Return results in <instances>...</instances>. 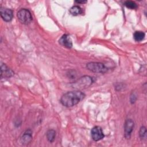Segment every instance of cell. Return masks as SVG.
<instances>
[{
	"mask_svg": "<svg viewBox=\"0 0 147 147\" xmlns=\"http://www.w3.org/2000/svg\"><path fill=\"white\" fill-rule=\"evenodd\" d=\"M85 97V94L79 90L68 91L60 98V103L65 107H71L78 104Z\"/></svg>",
	"mask_w": 147,
	"mask_h": 147,
	"instance_id": "6da1fadb",
	"label": "cell"
},
{
	"mask_svg": "<svg viewBox=\"0 0 147 147\" xmlns=\"http://www.w3.org/2000/svg\"><path fill=\"white\" fill-rule=\"evenodd\" d=\"M93 78L90 76L80 78L72 84V87L76 90H82L88 87L93 83Z\"/></svg>",
	"mask_w": 147,
	"mask_h": 147,
	"instance_id": "7a4b0ae2",
	"label": "cell"
},
{
	"mask_svg": "<svg viewBox=\"0 0 147 147\" xmlns=\"http://www.w3.org/2000/svg\"><path fill=\"white\" fill-rule=\"evenodd\" d=\"M18 20L23 24H29L33 20L30 11L26 9H21L17 13Z\"/></svg>",
	"mask_w": 147,
	"mask_h": 147,
	"instance_id": "3957f363",
	"label": "cell"
},
{
	"mask_svg": "<svg viewBox=\"0 0 147 147\" xmlns=\"http://www.w3.org/2000/svg\"><path fill=\"white\" fill-rule=\"evenodd\" d=\"M86 68L90 71L95 73L103 74L107 71V68L104 64L99 62H90L87 64Z\"/></svg>",
	"mask_w": 147,
	"mask_h": 147,
	"instance_id": "277c9868",
	"label": "cell"
},
{
	"mask_svg": "<svg viewBox=\"0 0 147 147\" xmlns=\"http://www.w3.org/2000/svg\"><path fill=\"white\" fill-rule=\"evenodd\" d=\"M91 134L92 138L95 141H98L103 139L105 137L102 129L98 126H94L91 130Z\"/></svg>",
	"mask_w": 147,
	"mask_h": 147,
	"instance_id": "5b68a950",
	"label": "cell"
},
{
	"mask_svg": "<svg viewBox=\"0 0 147 147\" xmlns=\"http://www.w3.org/2000/svg\"><path fill=\"white\" fill-rule=\"evenodd\" d=\"M134 127V122L131 119H127L126 120L124 126L125 137L126 138L129 139L130 138L131 134Z\"/></svg>",
	"mask_w": 147,
	"mask_h": 147,
	"instance_id": "8992f818",
	"label": "cell"
},
{
	"mask_svg": "<svg viewBox=\"0 0 147 147\" xmlns=\"http://www.w3.org/2000/svg\"><path fill=\"white\" fill-rule=\"evenodd\" d=\"M0 14L3 20L6 22L10 21L13 17V10L8 8L1 7L0 9Z\"/></svg>",
	"mask_w": 147,
	"mask_h": 147,
	"instance_id": "52a82bcc",
	"label": "cell"
},
{
	"mask_svg": "<svg viewBox=\"0 0 147 147\" xmlns=\"http://www.w3.org/2000/svg\"><path fill=\"white\" fill-rule=\"evenodd\" d=\"M59 44L63 47L70 49L72 47V42L71 38L68 34H63L59 40Z\"/></svg>",
	"mask_w": 147,
	"mask_h": 147,
	"instance_id": "ba28073f",
	"label": "cell"
},
{
	"mask_svg": "<svg viewBox=\"0 0 147 147\" xmlns=\"http://www.w3.org/2000/svg\"><path fill=\"white\" fill-rule=\"evenodd\" d=\"M1 68V75L2 78H9L14 75V72L5 64H2Z\"/></svg>",
	"mask_w": 147,
	"mask_h": 147,
	"instance_id": "9c48e42d",
	"label": "cell"
},
{
	"mask_svg": "<svg viewBox=\"0 0 147 147\" xmlns=\"http://www.w3.org/2000/svg\"><path fill=\"white\" fill-rule=\"evenodd\" d=\"M32 139V132L30 129H29L26 130L24 133L21 138V141L23 144H26L30 142Z\"/></svg>",
	"mask_w": 147,
	"mask_h": 147,
	"instance_id": "30bf717a",
	"label": "cell"
},
{
	"mask_svg": "<svg viewBox=\"0 0 147 147\" xmlns=\"http://www.w3.org/2000/svg\"><path fill=\"white\" fill-rule=\"evenodd\" d=\"M145 36V33L142 31H136L134 32L133 34L134 39L138 42L141 41L142 40H144Z\"/></svg>",
	"mask_w": 147,
	"mask_h": 147,
	"instance_id": "8fae6325",
	"label": "cell"
},
{
	"mask_svg": "<svg viewBox=\"0 0 147 147\" xmlns=\"http://www.w3.org/2000/svg\"><path fill=\"white\" fill-rule=\"evenodd\" d=\"M69 13L72 16H78L82 13V10L80 7L78 6H74L69 9Z\"/></svg>",
	"mask_w": 147,
	"mask_h": 147,
	"instance_id": "7c38bea8",
	"label": "cell"
},
{
	"mask_svg": "<svg viewBox=\"0 0 147 147\" xmlns=\"http://www.w3.org/2000/svg\"><path fill=\"white\" fill-rule=\"evenodd\" d=\"M56 137V131L53 129L48 130L47 132V140L50 142H53Z\"/></svg>",
	"mask_w": 147,
	"mask_h": 147,
	"instance_id": "4fadbf2b",
	"label": "cell"
},
{
	"mask_svg": "<svg viewBox=\"0 0 147 147\" xmlns=\"http://www.w3.org/2000/svg\"><path fill=\"white\" fill-rule=\"evenodd\" d=\"M125 6L130 9H136L137 8V5L133 1H127L125 2Z\"/></svg>",
	"mask_w": 147,
	"mask_h": 147,
	"instance_id": "5bb4252c",
	"label": "cell"
},
{
	"mask_svg": "<svg viewBox=\"0 0 147 147\" xmlns=\"http://www.w3.org/2000/svg\"><path fill=\"white\" fill-rule=\"evenodd\" d=\"M139 135L140 137L141 138V140H144L146 138V127L145 126H142L140 128V132H139Z\"/></svg>",
	"mask_w": 147,
	"mask_h": 147,
	"instance_id": "9a60e30c",
	"label": "cell"
},
{
	"mask_svg": "<svg viewBox=\"0 0 147 147\" xmlns=\"http://www.w3.org/2000/svg\"><path fill=\"white\" fill-rule=\"evenodd\" d=\"M76 2H77V3H86L87 2V1H75Z\"/></svg>",
	"mask_w": 147,
	"mask_h": 147,
	"instance_id": "2e32d148",
	"label": "cell"
}]
</instances>
